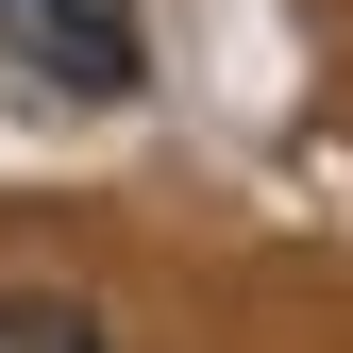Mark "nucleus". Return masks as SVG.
Wrapping results in <instances>:
<instances>
[{"label":"nucleus","instance_id":"obj_1","mask_svg":"<svg viewBox=\"0 0 353 353\" xmlns=\"http://www.w3.org/2000/svg\"><path fill=\"white\" fill-rule=\"evenodd\" d=\"M0 353H118L84 303H0Z\"/></svg>","mask_w":353,"mask_h":353}]
</instances>
